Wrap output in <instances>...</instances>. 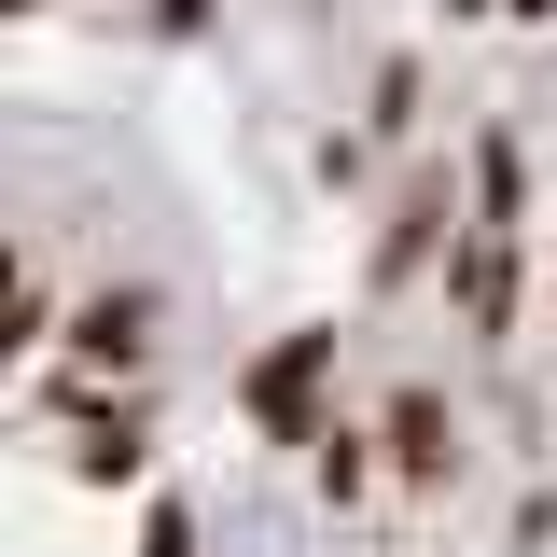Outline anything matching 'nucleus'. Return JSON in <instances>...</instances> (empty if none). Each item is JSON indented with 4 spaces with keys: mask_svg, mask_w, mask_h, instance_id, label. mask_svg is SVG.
Returning <instances> with one entry per match:
<instances>
[{
    "mask_svg": "<svg viewBox=\"0 0 557 557\" xmlns=\"http://www.w3.org/2000/svg\"><path fill=\"white\" fill-rule=\"evenodd\" d=\"M335 321H293V335L265 348V362H251V376H237V418H251V432H265V446H321V391H335Z\"/></svg>",
    "mask_w": 557,
    "mask_h": 557,
    "instance_id": "obj_1",
    "label": "nucleus"
},
{
    "mask_svg": "<svg viewBox=\"0 0 557 557\" xmlns=\"http://www.w3.org/2000/svg\"><path fill=\"white\" fill-rule=\"evenodd\" d=\"M153 321H168V307H153V278H112V293H84V307H70V376H84V391H112V376H139V362H153Z\"/></svg>",
    "mask_w": 557,
    "mask_h": 557,
    "instance_id": "obj_2",
    "label": "nucleus"
},
{
    "mask_svg": "<svg viewBox=\"0 0 557 557\" xmlns=\"http://www.w3.org/2000/svg\"><path fill=\"white\" fill-rule=\"evenodd\" d=\"M391 474V446H376V418H321V446H307V487H321V502H362V487Z\"/></svg>",
    "mask_w": 557,
    "mask_h": 557,
    "instance_id": "obj_6",
    "label": "nucleus"
},
{
    "mask_svg": "<svg viewBox=\"0 0 557 557\" xmlns=\"http://www.w3.org/2000/svg\"><path fill=\"white\" fill-rule=\"evenodd\" d=\"M139 557H196V502H153L139 516Z\"/></svg>",
    "mask_w": 557,
    "mask_h": 557,
    "instance_id": "obj_9",
    "label": "nucleus"
},
{
    "mask_svg": "<svg viewBox=\"0 0 557 557\" xmlns=\"http://www.w3.org/2000/svg\"><path fill=\"white\" fill-rule=\"evenodd\" d=\"M446 307H460L487 348L516 335V223H460V251H446Z\"/></svg>",
    "mask_w": 557,
    "mask_h": 557,
    "instance_id": "obj_3",
    "label": "nucleus"
},
{
    "mask_svg": "<svg viewBox=\"0 0 557 557\" xmlns=\"http://www.w3.org/2000/svg\"><path fill=\"white\" fill-rule=\"evenodd\" d=\"M70 474L84 487H139L153 474V418L139 405H70Z\"/></svg>",
    "mask_w": 557,
    "mask_h": 557,
    "instance_id": "obj_5",
    "label": "nucleus"
},
{
    "mask_svg": "<svg viewBox=\"0 0 557 557\" xmlns=\"http://www.w3.org/2000/svg\"><path fill=\"white\" fill-rule=\"evenodd\" d=\"M376 446H391L405 487H460V405H446V391H391V405H376Z\"/></svg>",
    "mask_w": 557,
    "mask_h": 557,
    "instance_id": "obj_4",
    "label": "nucleus"
},
{
    "mask_svg": "<svg viewBox=\"0 0 557 557\" xmlns=\"http://www.w3.org/2000/svg\"><path fill=\"white\" fill-rule=\"evenodd\" d=\"M460 196H474V223H530V153H516V126H474Z\"/></svg>",
    "mask_w": 557,
    "mask_h": 557,
    "instance_id": "obj_7",
    "label": "nucleus"
},
{
    "mask_svg": "<svg viewBox=\"0 0 557 557\" xmlns=\"http://www.w3.org/2000/svg\"><path fill=\"white\" fill-rule=\"evenodd\" d=\"M209 14H223V0H153V28H168V42H196Z\"/></svg>",
    "mask_w": 557,
    "mask_h": 557,
    "instance_id": "obj_10",
    "label": "nucleus"
},
{
    "mask_svg": "<svg viewBox=\"0 0 557 557\" xmlns=\"http://www.w3.org/2000/svg\"><path fill=\"white\" fill-rule=\"evenodd\" d=\"M418 126V57H391L376 70V112H362V139H405Z\"/></svg>",
    "mask_w": 557,
    "mask_h": 557,
    "instance_id": "obj_8",
    "label": "nucleus"
},
{
    "mask_svg": "<svg viewBox=\"0 0 557 557\" xmlns=\"http://www.w3.org/2000/svg\"><path fill=\"white\" fill-rule=\"evenodd\" d=\"M502 14H516V28H557V0H502Z\"/></svg>",
    "mask_w": 557,
    "mask_h": 557,
    "instance_id": "obj_11",
    "label": "nucleus"
},
{
    "mask_svg": "<svg viewBox=\"0 0 557 557\" xmlns=\"http://www.w3.org/2000/svg\"><path fill=\"white\" fill-rule=\"evenodd\" d=\"M14 14H42V0H14Z\"/></svg>",
    "mask_w": 557,
    "mask_h": 557,
    "instance_id": "obj_12",
    "label": "nucleus"
}]
</instances>
